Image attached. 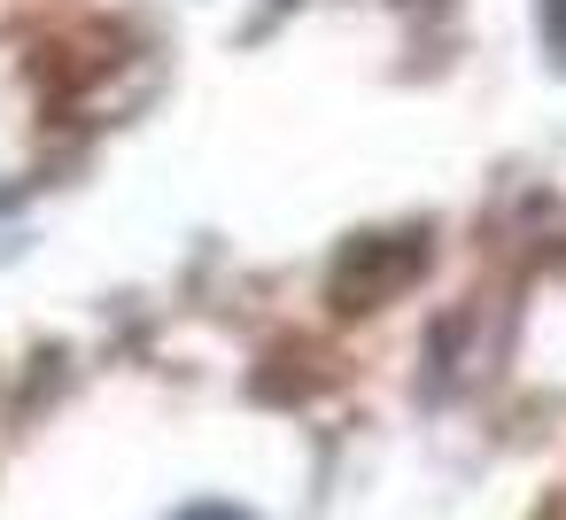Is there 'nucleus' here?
Wrapping results in <instances>:
<instances>
[{"mask_svg": "<svg viewBox=\"0 0 566 520\" xmlns=\"http://www.w3.org/2000/svg\"><path fill=\"white\" fill-rule=\"evenodd\" d=\"M543 40H551V55L566 63V0H543Z\"/></svg>", "mask_w": 566, "mask_h": 520, "instance_id": "f257e3e1", "label": "nucleus"}, {"mask_svg": "<svg viewBox=\"0 0 566 520\" xmlns=\"http://www.w3.org/2000/svg\"><path fill=\"white\" fill-rule=\"evenodd\" d=\"M179 520H249V512H241V505H187Z\"/></svg>", "mask_w": 566, "mask_h": 520, "instance_id": "f03ea898", "label": "nucleus"}]
</instances>
